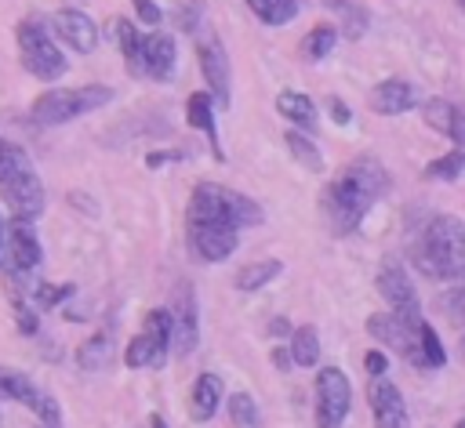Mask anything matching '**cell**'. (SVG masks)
I'll list each match as a JSON object with an SVG mask.
<instances>
[{"label": "cell", "mask_w": 465, "mask_h": 428, "mask_svg": "<svg viewBox=\"0 0 465 428\" xmlns=\"http://www.w3.org/2000/svg\"><path fill=\"white\" fill-rule=\"evenodd\" d=\"M312 388H316V403H312L316 428H341L349 410H352V384H349V377L338 366H320Z\"/></svg>", "instance_id": "10"}, {"label": "cell", "mask_w": 465, "mask_h": 428, "mask_svg": "<svg viewBox=\"0 0 465 428\" xmlns=\"http://www.w3.org/2000/svg\"><path fill=\"white\" fill-rule=\"evenodd\" d=\"M116 359V341H113V326L94 330L80 348H76V366L80 370H102Z\"/></svg>", "instance_id": "23"}, {"label": "cell", "mask_w": 465, "mask_h": 428, "mask_svg": "<svg viewBox=\"0 0 465 428\" xmlns=\"http://www.w3.org/2000/svg\"><path fill=\"white\" fill-rule=\"evenodd\" d=\"M421 319L425 316H407V312L389 308V312H371L363 319V330L389 352L403 355L414 370H421Z\"/></svg>", "instance_id": "7"}, {"label": "cell", "mask_w": 465, "mask_h": 428, "mask_svg": "<svg viewBox=\"0 0 465 428\" xmlns=\"http://www.w3.org/2000/svg\"><path fill=\"white\" fill-rule=\"evenodd\" d=\"M440 305H443L447 319H450L454 326H461V308H458V305H461V287H458V283H450V290L440 297Z\"/></svg>", "instance_id": "40"}, {"label": "cell", "mask_w": 465, "mask_h": 428, "mask_svg": "<svg viewBox=\"0 0 465 428\" xmlns=\"http://www.w3.org/2000/svg\"><path fill=\"white\" fill-rule=\"evenodd\" d=\"M447 366V348L429 319H421V370H443Z\"/></svg>", "instance_id": "32"}, {"label": "cell", "mask_w": 465, "mask_h": 428, "mask_svg": "<svg viewBox=\"0 0 465 428\" xmlns=\"http://www.w3.org/2000/svg\"><path fill=\"white\" fill-rule=\"evenodd\" d=\"M418 109H421V120L436 134H447L458 149H465V116H461V105H454L450 98H429Z\"/></svg>", "instance_id": "18"}, {"label": "cell", "mask_w": 465, "mask_h": 428, "mask_svg": "<svg viewBox=\"0 0 465 428\" xmlns=\"http://www.w3.org/2000/svg\"><path fill=\"white\" fill-rule=\"evenodd\" d=\"M174 62H178V47H174V36L167 33H138V51H134V65L131 73L134 76H149V80H171L174 73Z\"/></svg>", "instance_id": "14"}, {"label": "cell", "mask_w": 465, "mask_h": 428, "mask_svg": "<svg viewBox=\"0 0 465 428\" xmlns=\"http://www.w3.org/2000/svg\"><path fill=\"white\" fill-rule=\"evenodd\" d=\"M222 399H225V381L218 374H211V370L196 374L193 377V388H189V417L196 424H207L218 413Z\"/></svg>", "instance_id": "19"}, {"label": "cell", "mask_w": 465, "mask_h": 428, "mask_svg": "<svg viewBox=\"0 0 465 428\" xmlns=\"http://www.w3.org/2000/svg\"><path fill=\"white\" fill-rule=\"evenodd\" d=\"M113 33H116V47H120V54H124V62L131 69L134 65V51H138V29H134L131 18H116L113 22Z\"/></svg>", "instance_id": "36"}, {"label": "cell", "mask_w": 465, "mask_h": 428, "mask_svg": "<svg viewBox=\"0 0 465 428\" xmlns=\"http://www.w3.org/2000/svg\"><path fill=\"white\" fill-rule=\"evenodd\" d=\"M73 294H76V283H69V279L65 283H47L44 279V283L33 287V305L36 308H62V301L73 297Z\"/></svg>", "instance_id": "34"}, {"label": "cell", "mask_w": 465, "mask_h": 428, "mask_svg": "<svg viewBox=\"0 0 465 428\" xmlns=\"http://www.w3.org/2000/svg\"><path fill=\"white\" fill-rule=\"evenodd\" d=\"M124 366H131V370L149 366V352H145V337H142V334H134V337L124 345Z\"/></svg>", "instance_id": "38"}, {"label": "cell", "mask_w": 465, "mask_h": 428, "mask_svg": "<svg viewBox=\"0 0 465 428\" xmlns=\"http://www.w3.org/2000/svg\"><path fill=\"white\" fill-rule=\"evenodd\" d=\"M283 141H287V149H291V156L305 167V170H312V174H320L327 163H323V152H320V145L305 134V131H298V127H291L287 134H283Z\"/></svg>", "instance_id": "28"}, {"label": "cell", "mask_w": 465, "mask_h": 428, "mask_svg": "<svg viewBox=\"0 0 465 428\" xmlns=\"http://www.w3.org/2000/svg\"><path fill=\"white\" fill-rule=\"evenodd\" d=\"M0 247H4V221H0Z\"/></svg>", "instance_id": "49"}, {"label": "cell", "mask_w": 465, "mask_h": 428, "mask_svg": "<svg viewBox=\"0 0 465 428\" xmlns=\"http://www.w3.org/2000/svg\"><path fill=\"white\" fill-rule=\"evenodd\" d=\"M454 428H461V421H458V424H454Z\"/></svg>", "instance_id": "50"}, {"label": "cell", "mask_w": 465, "mask_h": 428, "mask_svg": "<svg viewBox=\"0 0 465 428\" xmlns=\"http://www.w3.org/2000/svg\"><path fill=\"white\" fill-rule=\"evenodd\" d=\"M374 283H378V294L385 297V305H389L392 312L421 316V297H418V290H414V283H411V276H407V268H403L400 261L385 258V261L378 265Z\"/></svg>", "instance_id": "15"}, {"label": "cell", "mask_w": 465, "mask_h": 428, "mask_svg": "<svg viewBox=\"0 0 465 428\" xmlns=\"http://www.w3.org/2000/svg\"><path fill=\"white\" fill-rule=\"evenodd\" d=\"M247 7H251L254 18L265 22V25H287V22L298 15L302 0H247Z\"/></svg>", "instance_id": "30"}, {"label": "cell", "mask_w": 465, "mask_h": 428, "mask_svg": "<svg viewBox=\"0 0 465 428\" xmlns=\"http://www.w3.org/2000/svg\"><path fill=\"white\" fill-rule=\"evenodd\" d=\"M51 29L58 33V40H62L65 47H73V51H80V54H91V51L98 47V25H94V18H91L87 11H80V7H62V11H54V15H51Z\"/></svg>", "instance_id": "17"}, {"label": "cell", "mask_w": 465, "mask_h": 428, "mask_svg": "<svg viewBox=\"0 0 465 428\" xmlns=\"http://www.w3.org/2000/svg\"><path fill=\"white\" fill-rule=\"evenodd\" d=\"M185 218H211V221H225L232 229H254L265 221V210L247 192H236L218 181H196L189 192V203H185Z\"/></svg>", "instance_id": "3"}, {"label": "cell", "mask_w": 465, "mask_h": 428, "mask_svg": "<svg viewBox=\"0 0 465 428\" xmlns=\"http://www.w3.org/2000/svg\"><path fill=\"white\" fill-rule=\"evenodd\" d=\"M11 149H15V141H7V138H0V167L7 163V156H11Z\"/></svg>", "instance_id": "46"}, {"label": "cell", "mask_w": 465, "mask_h": 428, "mask_svg": "<svg viewBox=\"0 0 465 428\" xmlns=\"http://www.w3.org/2000/svg\"><path fill=\"white\" fill-rule=\"evenodd\" d=\"M196 62H200V73H203V83H207V94L214 102V109L229 105L232 98V87H229V54L218 40L214 29H203V36L196 40Z\"/></svg>", "instance_id": "13"}, {"label": "cell", "mask_w": 465, "mask_h": 428, "mask_svg": "<svg viewBox=\"0 0 465 428\" xmlns=\"http://www.w3.org/2000/svg\"><path fill=\"white\" fill-rule=\"evenodd\" d=\"M269 359H272V366H276V370H291V366H294V359H291V348H287V345H276V348L269 352Z\"/></svg>", "instance_id": "44"}, {"label": "cell", "mask_w": 465, "mask_h": 428, "mask_svg": "<svg viewBox=\"0 0 465 428\" xmlns=\"http://www.w3.org/2000/svg\"><path fill=\"white\" fill-rule=\"evenodd\" d=\"M149 428H171L163 413H149Z\"/></svg>", "instance_id": "47"}, {"label": "cell", "mask_w": 465, "mask_h": 428, "mask_svg": "<svg viewBox=\"0 0 465 428\" xmlns=\"http://www.w3.org/2000/svg\"><path fill=\"white\" fill-rule=\"evenodd\" d=\"M287 348H291L294 366H316L320 363V330L312 323L294 326L291 337H287Z\"/></svg>", "instance_id": "27"}, {"label": "cell", "mask_w": 465, "mask_h": 428, "mask_svg": "<svg viewBox=\"0 0 465 428\" xmlns=\"http://www.w3.org/2000/svg\"><path fill=\"white\" fill-rule=\"evenodd\" d=\"M113 102V87L105 83H84V87H51L33 98L29 105V123L36 127H58L76 116H87L102 105Z\"/></svg>", "instance_id": "4"}, {"label": "cell", "mask_w": 465, "mask_h": 428, "mask_svg": "<svg viewBox=\"0 0 465 428\" xmlns=\"http://www.w3.org/2000/svg\"><path fill=\"white\" fill-rule=\"evenodd\" d=\"M131 4H134L138 22H145V25H160V22H163V11H160L156 0H131Z\"/></svg>", "instance_id": "42"}, {"label": "cell", "mask_w": 465, "mask_h": 428, "mask_svg": "<svg viewBox=\"0 0 465 428\" xmlns=\"http://www.w3.org/2000/svg\"><path fill=\"white\" fill-rule=\"evenodd\" d=\"M265 330H269V337H291V330H294V326H291V319H283V316H272Z\"/></svg>", "instance_id": "45"}, {"label": "cell", "mask_w": 465, "mask_h": 428, "mask_svg": "<svg viewBox=\"0 0 465 428\" xmlns=\"http://www.w3.org/2000/svg\"><path fill=\"white\" fill-rule=\"evenodd\" d=\"M142 337H145V352H149V370H163L171 359V316H167V308L145 312Z\"/></svg>", "instance_id": "21"}, {"label": "cell", "mask_w": 465, "mask_h": 428, "mask_svg": "<svg viewBox=\"0 0 465 428\" xmlns=\"http://www.w3.org/2000/svg\"><path fill=\"white\" fill-rule=\"evenodd\" d=\"M320 4H323V7H331V11H334V7H338V4H341V0H320Z\"/></svg>", "instance_id": "48"}, {"label": "cell", "mask_w": 465, "mask_h": 428, "mask_svg": "<svg viewBox=\"0 0 465 428\" xmlns=\"http://www.w3.org/2000/svg\"><path fill=\"white\" fill-rule=\"evenodd\" d=\"M389 189H392V174L378 156L371 152L352 156L320 192V214L327 221V232L352 236L367 218V210L389 196Z\"/></svg>", "instance_id": "1"}, {"label": "cell", "mask_w": 465, "mask_h": 428, "mask_svg": "<svg viewBox=\"0 0 465 428\" xmlns=\"http://www.w3.org/2000/svg\"><path fill=\"white\" fill-rule=\"evenodd\" d=\"M280 272H283V261H280V258L247 261V265H240V268H236V276H232V287H236V290H243V294H254V290L269 287V283H272Z\"/></svg>", "instance_id": "25"}, {"label": "cell", "mask_w": 465, "mask_h": 428, "mask_svg": "<svg viewBox=\"0 0 465 428\" xmlns=\"http://www.w3.org/2000/svg\"><path fill=\"white\" fill-rule=\"evenodd\" d=\"M0 192H4L7 214L18 221H36L47 207L44 181H40V174H36V167L22 145H15L7 163L0 167Z\"/></svg>", "instance_id": "5"}, {"label": "cell", "mask_w": 465, "mask_h": 428, "mask_svg": "<svg viewBox=\"0 0 465 428\" xmlns=\"http://www.w3.org/2000/svg\"><path fill=\"white\" fill-rule=\"evenodd\" d=\"M15 40H18V58H22V69L36 80H58L69 62L58 47V40L47 33V25L40 18H22L18 29H15Z\"/></svg>", "instance_id": "6"}, {"label": "cell", "mask_w": 465, "mask_h": 428, "mask_svg": "<svg viewBox=\"0 0 465 428\" xmlns=\"http://www.w3.org/2000/svg\"><path fill=\"white\" fill-rule=\"evenodd\" d=\"M363 370H367V377L389 374V355H385V348H367V352H363Z\"/></svg>", "instance_id": "39"}, {"label": "cell", "mask_w": 465, "mask_h": 428, "mask_svg": "<svg viewBox=\"0 0 465 428\" xmlns=\"http://www.w3.org/2000/svg\"><path fill=\"white\" fill-rule=\"evenodd\" d=\"M276 112L298 131H312L316 127V102L309 94H302V91H280L276 94Z\"/></svg>", "instance_id": "24"}, {"label": "cell", "mask_w": 465, "mask_h": 428, "mask_svg": "<svg viewBox=\"0 0 465 428\" xmlns=\"http://www.w3.org/2000/svg\"><path fill=\"white\" fill-rule=\"evenodd\" d=\"M178 160H185L182 149H163V152H149L145 156V167H163V163H178Z\"/></svg>", "instance_id": "43"}, {"label": "cell", "mask_w": 465, "mask_h": 428, "mask_svg": "<svg viewBox=\"0 0 465 428\" xmlns=\"http://www.w3.org/2000/svg\"><path fill=\"white\" fill-rule=\"evenodd\" d=\"M185 247H189L193 261L222 265L240 247V229H232L225 221H211V218H185Z\"/></svg>", "instance_id": "9"}, {"label": "cell", "mask_w": 465, "mask_h": 428, "mask_svg": "<svg viewBox=\"0 0 465 428\" xmlns=\"http://www.w3.org/2000/svg\"><path fill=\"white\" fill-rule=\"evenodd\" d=\"M334 15H338V36H345V40H360L363 33H367V25H371V11L363 7V4H356V0H341L338 7H334Z\"/></svg>", "instance_id": "29"}, {"label": "cell", "mask_w": 465, "mask_h": 428, "mask_svg": "<svg viewBox=\"0 0 465 428\" xmlns=\"http://www.w3.org/2000/svg\"><path fill=\"white\" fill-rule=\"evenodd\" d=\"M407 258L414 272L432 283H458L465 276V225L458 214H432L411 239Z\"/></svg>", "instance_id": "2"}, {"label": "cell", "mask_w": 465, "mask_h": 428, "mask_svg": "<svg viewBox=\"0 0 465 428\" xmlns=\"http://www.w3.org/2000/svg\"><path fill=\"white\" fill-rule=\"evenodd\" d=\"M174 22H178L182 33H196L200 22H203V4H200V0H182V4L174 7Z\"/></svg>", "instance_id": "37"}, {"label": "cell", "mask_w": 465, "mask_h": 428, "mask_svg": "<svg viewBox=\"0 0 465 428\" xmlns=\"http://www.w3.org/2000/svg\"><path fill=\"white\" fill-rule=\"evenodd\" d=\"M185 123H189V127H196V131L207 138V145H211V156H214V160H225L222 134H218V120H214V102H211V94H207V91H193V94L185 98Z\"/></svg>", "instance_id": "20"}, {"label": "cell", "mask_w": 465, "mask_h": 428, "mask_svg": "<svg viewBox=\"0 0 465 428\" xmlns=\"http://www.w3.org/2000/svg\"><path fill=\"white\" fill-rule=\"evenodd\" d=\"M461 170H465V149L454 145L450 152L436 156V160L425 167V178H429V181H458Z\"/></svg>", "instance_id": "31"}, {"label": "cell", "mask_w": 465, "mask_h": 428, "mask_svg": "<svg viewBox=\"0 0 465 428\" xmlns=\"http://www.w3.org/2000/svg\"><path fill=\"white\" fill-rule=\"evenodd\" d=\"M334 44H338V29H334L331 22H316V25L298 40V54H302L305 62H323V58L334 51Z\"/></svg>", "instance_id": "26"}, {"label": "cell", "mask_w": 465, "mask_h": 428, "mask_svg": "<svg viewBox=\"0 0 465 428\" xmlns=\"http://www.w3.org/2000/svg\"><path fill=\"white\" fill-rule=\"evenodd\" d=\"M225 410H229V421L240 424V428H258V424H262L258 403H254V395H247V392H232V395L225 399Z\"/></svg>", "instance_id": "33"}, {"label": "cell", "mask_w": 465, "mask_h": 428, "mask_svg": "<svg viewBox=\"0 0 465 428\" xmlns=\"http://www.w3.org/2000/svg\"><path fill=\"white\" fill-rule=\"evenodd\" d=\"M367 105H371L378 116H400V112L414 109V87H411L407 80H400V76H389V80H381L378 87H371Z\"/></svg>", "instance_id": "22"}, {"label": "cell", "mask_w": 465, "mask_h": 428, "mask_svg": "<svg viewBox=\"0 0 465 428\" xmlns=\"http://www.w3.org/2000/svg\"><path fill=\"white\" fill-rule=\"evenodd\" d=\"M323 105H327V116H331V120H334L338 127L352 123V109H349V105H345V102H341L338 94H327V98H323Z\"/></svg>", "instance_id": "41"}, {"label": "cell", "mask_w": 465, "mask_h": 428, "mask_svg": "<svg viewBox=\"0 0 465 428\" xmlns=\"http://www.w3.org/2000/svg\"><path fill=\"white\" fill-rule=\"evenodd\" d=\"M367 406L374 413V428H411L407 399L385 374L367 381Z\"/></svg>", "instance_id": "16"}, {"label": "cell", "mask_w": 465, "mask_h": 428, "mask_svg": "<svg viewBox=\"0 0 465 428\" xmlns=\"http://www.w3.org/2000/svg\"><path fill=\"white\" fill-rule=\"evenodd\" d=\"M0 258H4V272H7V279H18V276H29V272L40 268V261H44V247H40V236H36L33 221H18V218H11V225L4 229Z\"/></svg>", "instance_id": "12"}, {"label": "cell", "mask_w": 465, "mask_h": 428, "mask_svg": "<svg viewBox=\"0 0 465 428\" xmlns=\"http://www.w3.org/2000/svg\"><path fill=\"white\" fill-rule=\"evenodd\" d=\"M0 399H15V403L29 406V410L40 417V424L62 428V406H58V399H54L47 388H40V384H36L29 374H22V370L0 366Z\"/></svg>", "instance_id": "11"}, {"label": "cell", "mask_w": 465, "mask_h": 428, "mask_svg": "<svg viewBox=\"0 0 465 428\" xmlns=\"http://www.w3.org/2000/svg\"><path fill=\"white\" fill-rule=\"evenodd\" d=\"M11 312H15V326H18L22 337H36V334H40V308L29 305V301H25L22 294H15V290H11Z\"/></svg>", "instance_id": "35"}, {"label": "cell", "mask_w": 465, "mask_h": 428, "mask_svg": "<svg viewBox=\"0 0 465 428\" xmlns=\"http://www.w3.org/2000/svg\"><path fill=\"white\" fill-rule=\"evenodd\" d=\"M163 308L171 316V355L174 359L193 355L196 345H200V305H196V290H193V283L185 276L174 279L171 301Z\"/></svg>", "instance_id": "8"}]
</instances>
